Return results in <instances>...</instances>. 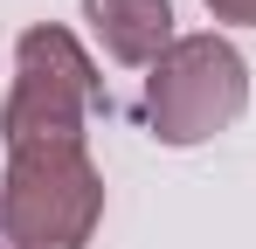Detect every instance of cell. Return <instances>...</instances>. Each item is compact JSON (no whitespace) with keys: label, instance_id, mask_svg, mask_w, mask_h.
<instances>
[{"label":"cell","instance_id":"5b68a950","mask_svg":"<svg viewBox=\"0 0 256 249\" xmlns=\"http://www.w3.org/2000/svg\"><path fill=\"white\" fill-rule=\"evenodd\" d=\"M208 14L228 28H256V0H208Z\"/></svg>","mask_w":256,"mask_h":249},{"label":"cell","instance_id":"6da1fadb","mask_svg":"<svg viewBox=\"0 0 256 249\" xmlns=\"http://www.w3.org/2000/svg\"><path fill=\"white\" fill-rule=\"evenodd\" d=\"M104 222V173L84 138L14 146L0 173V249H90Z\"/></svg>","mask_w":256,"mask_h":249},{"label":"cell","instance_id":"7a4b0ae2","mask_svg":"<svg viewBox=\"0 0 256 249\" xmlns=\"http://www.w3.org/2000/svg\"><path fill=\"white\" fill-rule=\"evenodd\" d=\"M104 97V76L90 62V48L56 21H35L14 42V83L0 104V146H70L84 138L90 111Z\"/></svg>","mask_w":256,"mask_h":249},{"label":"cell","instance_id":"3957f363","mask_svg":"<svg viewBox=\"0 0 256 249\" xmlns=\"http://www.w3.org/2000/svg\"><path fill=\"white\" fill-rule=\"evenodd\" d=\"M250 111V62L228 35H180L146 70V124L160 146H208Z\"/></svg>","mask_w":256,"mask_h":249},{"label":"cell","instance_id":"277c9868","mask_svg":"<svg viewBox=\"0 0 256 249\" xmlns=\"http://www.w3.org/2000/svg\"><path fill=\"white\" fill-rule=\"evenodd\" d=\"M84 21L104 42V56L125 62V70H152L180 42L173 35V0H84Z\"/></svg>","mask_w":256,"mask_h":249}]
</instances>
